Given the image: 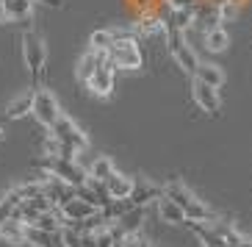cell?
I'll return each mask as SVG.
<instances>
[{
    "instance_id": "5bb4252c",
    "label": "cell",
    "mask_w": 252,
    "mask_h": 247,
    "mask_svg": "<svg viewBox=\"0 0 252 247\" xmlns=\"http://www.w3.org/2000/svg\"><path fill=\"white\" fill-rule=\"evenodd\" d=\"M0 239L8 242V245H25V222L17 217L3 222L0 225Z\"/></svg>"
},
{
    "instance_id": "8fae6325",
    "label": "cell",
    "mask_w": 252,
    "mask_h": 247,
    "mask_svg": "<svg viewBox=\"0 0 252 247\" xmlns=\"http://www.w3.org/2000/svg\"><path fill=\"white\" fill-rule=\"evenodd\" d=\"M161 20H163V28L166 31H186L194 23V6L191 8H169Z\"/></svg>"
},
{
    "instance_id": "3957f363",
    "label": "cell",
    "mask_w": 252,
    "mask_h": 247,
    "mask_svg": "<svg viewBox=\"0 0 252 247\" xmlns=\"http://www.w3.org/2000/svg\"><path fill=\"white\" fill-rule=\"evenodd\" d=\"M45 42L33 34V31H28L23 36V59H25V67L31 70V81H33V86L31 89H39V81H42V70H45Z\"/></svg>"
},
{
    "instance_id": "74e56055",
    "label": "cell",
    "mask_w": 252,
    "mask_h": 247,
    "mask_svg": "<svg viewBox=\"0 0 252 247\" xmlns=\"http://www.w3.org/2000/svg\"><path fill=\"white\" fill-rule=\"evenodd\" d=\"M0 134H3V131H0Z\"/></svg>"
},
{
    "instance_id": "ffe728a7",
    "label": "cell",
    "mask_w": 252,
    "mask_h": 247,
    "mask_svg": "<svg viewBox=\"0 0 252 247\" xmlns=\"http://www.w3.org/2000/svg\"><path fill=\"white\" fill-rule=\"evenodd\" d=\"M31 8H33V0H3L6 20H28Z\"/></svg>"
},
{
    "instance_id": "ba28073f",
    "label": "cell",
    "mask_w": 252,
    "mask_h": 247,
    "mask_svg": "<svg viewBox=\"0 0 252 247\" xmlns=\"http://www.w3.org/2000/svg\"><path fill=\"white\" fill-rule=\"evenodd\" d=\"M45 195L50 197L53 209H61L64 203H69L75 197V186H69L67 180L56 178V175H50V178H45Z\"/></svg>"
},
{
    "instance_id": "e575fe53",
    "label": "cell",
    "mask_w": 252,
    "mask_h": 247,
    "mask_svg": "<svg viewBox=\"0 0 252 247\" xmlns=\"http://www.w3.org/2000/svg\"><path fill=\"white\" fill-rule=\"evenodd\" d=\"M136 247H156V245H153V242H147V239H139V245H136Z\"/></svg>"
},
{
    "instance_id": "603a6c76",
    "label": "cell",
    "mask_w": 252,
    "mask_h": 247,
    "mask_svg": "<svg viewBox=\"0 0 252 247\" xmlns=\"http://www.w3.org/2000/svg\"><path fill=\"white\" fill-rule=\"evenodd\" d=\"M211 228L216 231V236L224 242V247H236L238 242H241V233L233 228V225H227V222H222V219H216V222H211Z\"/></svg>"
},
{
    "instance_id": "4316f807",
    "label": "cell",
    "mask_w": 252,
    "mask_h": 247,
    "mask_svg": "<svg viewBox=\"0 0 252 247\" xmlns=\"http://www.w3.org/2000/svg\"><path fill=\"white\" fill-rule=\"evenodd\" d=\"M111 45H114V31H108V28L94 31L92 39H89V47H94V50H105V53H108V47H111Z\"/></svg>"
},
{
    "instance_id": "e0dca14e",
    "label": "cell",
    "mask_w": 252,
    "mask_h": 247,
    "mask_svg": "<svg viewBox=\"0 0 252 247\" xmlns=\"http://www.w3.org/2000/svg\"><path fill=\"white\" fill-rule=\"evenodd\" d=\"M194 78L208 83V86H214V89H222V83H224V72H222V67H216V64H200L197 72H194Z\"/></svg>"
},
{
    "instance_id": "f1b7e54d",
    "label": "cell",
    "mask_w": 252,
    "mask_h": 247,
    "mask_svg": "<svg viewBox=\"0 0 252 247\" xmlns=\"http://www.w3.org/2000/svg\"><path fill=\"white\" fill-rule=\"evenodd\" d=\"M17 192H20V197H23V200H31V197H36V195H45V180L25 183V186H17Z\"/></svg>"
},
{
    "instance_id": "cb8c5ba5",
    "label": "cell",
    "mask_w": 252,
    "mask_h": 247,
    "mask_svg": "<svg viewBox=\"0 0 252 247\" xmlns=\"http://www.w3.org/2000/svg\"><path fill=\"white\" fill-rule=\"evenodd\" d=\"M172 56L178 59V67H183V72H189V75H194V72H197V67H200V61H197V56H194V50L189 45L178 47Z\"/></svg>"
},
{
    "instance_id": "5b68a950",
    "label": "cell",
    "mask_w": 252,
    "mask_h": 247,
    "mask_svg": "<svg viewBox=\"0 0 252 247\" xmlns=\"http://www.w3.org/2000/svg\"><path fill=\"white\" fill-rule=\"evenodd\" d=\"M50 134H53V139H56V142L69 144L72 150H83V147H86V136H83V131L75 125L69 117H64V114H61L59 120L53 122Z\"/></svg>"
},
{
    "instance_id": "836d02e7",
    "label": "cell",
    "mask_w": 252,
    "mask_h": 247,
    "mask_svg": "<svg viewBox=\"0 0 252 247\" xmlns=\"http://www.w3.org/2000/svg\"><path fill=\"white\" fill-rule=\"evenodd\" d=\"M208 3H211V6H214V8H222L224 3H230V0H208Z\"/></svg>"
},
{
    "instance_id": "4fadbf2b",
    "label": "cell",
    "mask_w": 252,
    "mask_h": 247,
    "mask_svg": "<svg viewBox=\"0 0 252 247\" xmlns=\"http://www.w3.org/2000/svg\"><path fill=\"white\" fill-rule=\"evenodd\" d=\"M158 195H163L158 186H153V183H147V180H133V189H130L127 200L133 203V206H144V203L156 200Z\"/></svg>"
},
{
    "instance_id": "1f68e13d",
    "label": "cell",
    "mask_w": 252,
    "mask_h": 247,
    "mask_svg": "<svg viewBox=\"0 0 252 247\" xmlns=\"http://www.w3.org/2000/svg\"><path fill=\"white\" fill-rule=\"evenodd\" d=\"M194 0H169V8H191Z\"/></svg>"
},
{
    "instance_id": "83f0119b",
    "label": "cell",
    "mask_w": 252,
    "mask_h": 247,
    "mask_svg": "<svg viewBox=\"0 0 252 247\" xmlns=\"http://www.w3.org/2000/svg\"><path fill=\"white\" fill-rule=\"evenodd\" d=\"M141 31L153 36V34H163L166 28H163V20H161L158 14H147L144 20H141Z\"/></svg>"
},
{
    "instance_id": "4dcf8cb0",
    "label": "cell",
    "mask_w": 252,
    "mask_h": 247,
    "mask_svg": "<svg viewBox=\"0 0 252 247\" xmlns=\"http://www.w3.org/2000/svg\"><path fill=\"white\" fill-rule=\"evenodd\" d=\"M236 11H238V8H236V3L230 0V3H224V6L219 8V20L224 23V20H230V17H236Z\"/></svg>"
},
{
    "instance_id": "9a60e30c",
    "label": "cell",
    "mask_w": 252,
    "mask_h": 247,
    "mask_svg": "<svg viewBox=\"0 0 252 247\" xmlns=\"http://www.w3.org/2000/svg\"><path fill=\"white\" fill-rule=\"evenodd\" d=\"M33 92H36V89L23 92L20 98H14L11 103L6 106V117H8V120H20V117L31 114V106H33Z\"/></svg>"
},
{
    "instance_id": "d4e9b609",
    "label": "cell",
    "mask_w": 252,
    "mask_h": 247,
    "mask_svg": "<svg viewBox=\"0 0 252 247\" xmlns=\"http://www.w3.org/2000/svg\"><path fill=\"white\" fill-rule=\"evenodd\" d=\"M141 217H144L141 206H133L130 211H125V214L117 219V225H119L125 233H136V231H139V225H141Z\"/></svg>"
},
{
    "instance_id": "9c48e42d",
    "label": "cell",
    "mask_w": 252,
    "mask_h": 247,
    "mask_svg": "<svg viewBox=\"0 0 252 247\" xmlns=\"http://www.w3.org/2000/svg\"><path fill=\"white\" fill-rule=\"evenodd\" d=\"M105 59H108V53H105V50H94V47H89V50L81 56V61H78V70H75V72H78V81H81V83H89V78L94 75V70L100 67Z\"/></svg>"
},
{
    "instance_id": "7a4b0ae2",
    "label": "cell",
    "mask_w": 252,
    "mask_h": 247,
    "mask_svg": "<svg viewBox=\"0 0 252 247\" xmlns=\"http://www.w3.org/2000/svg\"><path fill=\"white\" fill-rule=\"evenodd\" d=\"M39 167H42L45 173L56 175V178L67 180L69 186H83V183H86V178H89V173H86V170H81V167L75 164L72 158L45 156V158H42V161H39Z\"/></svg>"
},
{
    "instance_id": "30bf717a",
    "label": "cell",
    "mask_w": 252,
    "mask_h": 247,
    "mask_svg": "<svg viewBox=\"0 0 252 247\" xmlns=\"http://www.w3.org/2000/svg\"><path fill=\"white\" fill-rule=\"evenodd\" d=\"M25 245H33V247H64L61 242V231L59 233H47L36 225H25Z\"/></svg>"
},
{
    "instance_id": "8d00e7d4",
    "label": "cell",
    "mask_w": 252,
    "mask_h": 247,
    "mask_svg": "<svg viewBox=\"0 0 252 247\" xmlns=\"http://www.w3.org/2000/svg\"><path fill=\"white\" fill-rule=\"evenodd\" d=\"M6 20V11H3V0H0V23Z\"/></svg>"
},
{
    "instance_id": "f546056e",
    "label": "cell",
    "mask_w": 252,
    "mask_h": 247,
    "mask_svg": "<svg viewBox=\"0 0 252 247\" xmlns=\"http://www.w3.org/2000/svg\"><path fill=\"white\" fill-rule=\"evenodd\" d=\"M94 239H97V247H114V236H111V231H108V225L94 233Z\"/></svg>"
},
{
    "instance_id": "8992f818",
    "label": "cell",
    "mask_w": 252,
    "mask_h": 247,
    "mask_svg": "<svg viewBox=\"0 0 252 247\" xmlns=\"http://www.w3.org/2000/svg\"><path fill=\"white\" fill-rule=\"evenodd\" d=\"M194 100H197V106H200L202 111H208L211 117H216V114H219V108H222L219 89H214V86H208V83L197 81V78H194Z\"/></svg>"
},
{
    "instance_id": "d590c367",
    "label": "cell",
    "mask_w": 252,
    "mask_h": 247,
    "mask_svg": "<svg viewBox=\"0 0 252 247\" xmlns=\"http://www.w3.org/2000/svg\"><path fill=\"white\" fill-rule=\"evenodd\" d=\"M236 247H252V239H241V242H238Z\"/></svg>"
},
{
    "instance_id": "7c38bea8",
    "label": "cell",
    "mask_w": 252,
    "mask_h": 247,
    "mask_svg": "<svg viewBox=\"0 0 252 247\" xmlns=\"http://www.w3.org/2000/svg\"><path fill=\"white\" fill-rule=\"evenodd\" d=\"M59 211H61V217L64 219H86V217H92V214L100 211V209L92 206V203H86V200H81V197H72V200L64 203Z\"/></svg>"
},
{
    "instance_id": "484cf974",
    "label": "cell",
    "mask_w": 252,
    "mask_h": 247,
    "mask_svg": "<svg viewBox=\"0 0 252 247\" xmlns=\"http://www.w3.org/2000/svg\"><path fill=\"white\" fill-rule=\"evenodd\" d=\"M114 173H117V170H114L111 158L100 156V158H94V164H92V170H89V178H97V180H108Z\"/></svg>"
},
{
    "instance_id": "ac0fdd59",
    "label": "cell",
    "mask_w": 252,
    "mask_h": 247,
    "mask_svg": "<svg viewBox=\"0 0 252 247\" xmlns=\"http://www.w3.org/2000/svg\"><path fill=\"white\" fill-rule=\"evenodd\" d=\"M163 197H169L172 203H178V206H180L183 211L189 209V206H191L194 200H197V197H194L191 192H189V189L183 186V183H175V180H172L169 186L163 189Z\"/></svg>"
},
{
    "instance_id": "d6986e66",
    "label": "cell",
    "mask_w": 252,
    "mask_h": 247,
    "mask_svg": "<svg viewBox=\"0 0 252 247\" xmlns=\"http://www.w3.org/2000/svg\"><path fill=\"white\" fill-rule=\"evenodd\" d=\"M158 214H161L163 222H169V225H180V222H186L183 209H180L178 203H172L169 197H161V203H158Z\"/></svg>"
},
{
    "instance_id": "44dd1931",
    "label": "cell",
    "mask_w": 252,
    "mask_h": 247,
    "mask_svg": "<svg viewBox=\"0 0 252 247\" xmlns=\"http://www.w3.org/2000/svg\"><path fill=\"white\" fill-rule=\"evenodd\" d=\"M227 45H230V39H227V34H224L222 25H216V28L205 31V47H208L211 53H222V50H227Z\"/></svg>"
},
{
    "instance_id": "d6a6232c",
    "label": "cell",
    "mask_w": 252,
    "mask_h": 247,
    "mask_svg": "<svg viewBox=\"0 0 252 247\" xmlns=\"http://www.w3.org/2000/svg\"><path fill=\"white\" fill-rule=\"evenodd\" d=\"M33 3H45V6H50V8H61V6H64L61 0H33Z\"/></svg>"
},
{
    "instance_id": "277c9868",
    "label": "cell",
    "mask_w": 252,
    "mask_h": 247,
    "mask_svg": "<svg viewBox=\"0 0 252 247\" xmlns=\"http://www.w3.org/2000/svg\"><path fill=\"white\" fill-rule=\"evenodd\" d=\"M31 114L36 117L45 128H53V122L61 117V108H59V100L56 95L47 89H36L33 92V106H31Z\"/></svg>"
},
{
    "instance_id": "7402d4cb",
    "label": "cell",
    "mask_w": 252,
    "mask_h": 247,
    "mask_svg": "<svg viewBox=\"0 0 252 247\" xmlns=\"http://www.w3.org/2000/svg\"><path fill=\"white\" fill-rule=\"evenodd\" d=\"M23 203V197H20V192L17 189H11V192H6L3 195V200H0V225L3 222H8V219L14 217V211H17V206Z\"/></svg>"
},
{
    "instance_id": "6da1fadb",
    "label": "cell",
    "mask_w": 252,
    "mask_h": 247,
    "mask_svg": "<svg viewBox=\"0 0 252 247\" xmlns=\"http://www.w3.org/2000/svg\"><path fill=\"white\" fill-rule=\"evenodd\" d=\"M108 59L114 70H139L141 67V53L136 47L133 31H114V45L108 47Z\"/></svg>"
},
{
    "instance_id": "2e32d148",
    "label": "cell",
    "mask_w": 252,
    "mask_h": 247,
    "mask_svg": "<svg viewBox=\"0 0 252 247\" xmlns=\"http://www.w3.org/2000/svg\"><path fill=\"white\" fill-rule=\"evenodd\" d=\"M105 189H108V195H111L114 200H125V197L130 195V189H133V178L114 173L111 178L105 180Z\"/></svg>"
},
{
    "instance_id": "52a82bcc",
    "label": "cell",
    "mask_w": 252,
    "mask_h": 247,
    "mask_svg": "<svg viewBox=\"0 0 252 247\" xmlns=\"http://www.w3.org/2000/svg\"><path fill=\"white\" fill-rule=\"evenodd\" d=\"M94 95H100V98H108L111 95V89H114V64H111V59H105L100 67L94 70V75L89 78V83H86Z\"/></svg>"
}]
</instances>
